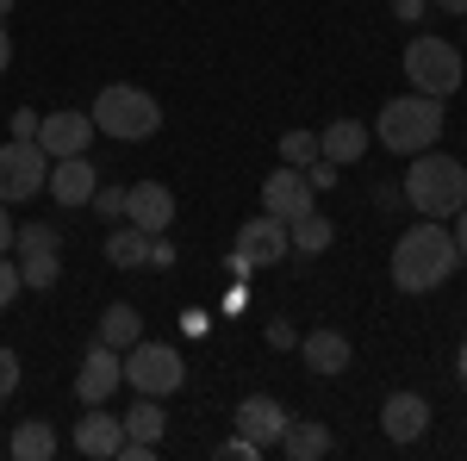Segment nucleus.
<instances>
[{"mask_svg": "<svg viewBox=\"0 0 467 461\" xmlns=\"http://www.w3.org/2000/svg\"><path fill=\"white\" fill-rule=\"evenodd\" d=\"M455 268H462V249H455V231L442 218H418L411 231H399V244H393L399 293H436Z\"/></svg>", "mask_w": 467, "mask_h": 461, "instance_id": "obj_1", "label": "nucleus"}, {"mask_svg": "<svg viewBox=\"0 0 467 461\" xmlns=\"http://www.w3.org/2000/svg\"><path fill=\"white\" fill-rule=\"evenodd\" d=\"M467 200V162L442 156V150H418L405 169V206L418 218H455Z\"/></svg>", "mask_w": 467, "mask_h": 461, "instance_id": "obj_2", "label": "nucleus"}, {"mask_svg": "<svg viewBox=\"0 0 467 461\" xmlns=\"http://www.w3.org/2000/svg\"><path fill=\"white\" fill-rule=\"evenodd\" d=\"M94 131L100 138H119V143H144L162 131V100L150 94V88H131V81H107L100 94H94Z\"/></svg>", "mask_w": 467, "mask_h": 461, "instance_id": "obj_3", "label": "nucleus"}, {"mask_svg": "<svg viewBox=\"0 0 467 461\" xmlns=\"http://www.w3.org/2000/svg\"><path fill=\"white\" fill-rule=\"evenodd\" d=\"M436 138H442V100H431V94H399L374 119V143H387L393 156L436 150Z\"/></svg>", "mask_w": 467, "mask_h": 461, "instance_id": "obj_4", "label": "nucleus"}, {"mask_svg": "<svg viewBox=\"0 0 467 461\" xmlns=\"http://www.w3.org/2000/svg\"><path fill=\"white\" fill-rule=\"evenodd\" d=\"M405 81H411V94H431V100H449V94H462V50L449 44V37H436V32H418L411 44H405Z\"/></svg>", "mask_w": 467, "mask_h": 461, "instance_id": "obj_5", "label": "nucleus"}, {"mask_svg": "<svg viewBox=\"0 0 467 461\" xmlns=\"http://www.w3.org/2000/svg\"><path fill=\"white\" fill-rule=\"evenodd\" d=\"M125 387L150 393V399H169V393L187 387V361H181V350H169V343L138 337V343L125 350Z\"/></svg>", "mask_w": 467, "mask_h": 461, "instance_id": "obj_6", "label": "nucleus"}, {"mask_svg": "<svg viewBox=\"0 0 467 461\" xmlns=\"http://www.w3.org/2000/svg\"><path fill=\"white\" fill-rule=\"evenodd\" d=\"M44 181H50V156H44V143H19V138L0 143V200H6V206L37 200Z\"/></svg>", "mask_w": 467, "mask_h": 461, "instance_id": "obj_7", "label": "nucleus"}, {"mask_svg": "<svg viewBox=\"0 0 467 461\" xmlns=\"http://www.w3.org/2000/svg\"><path fill=\"white\" fill-rule=\"evenodd\" d=\"M119 387H125V355L94 337V350L81 355V368H75V399L81 405H107Z\"/></svg>", "mask_w": 467, "mask_h": 461, "instance_id": "obj_8", "label": "nucleus"}, {"mask_svg": "<svg viewBox=\"0 0 467 461\" xmlns=\"http://www.w3.org/2000/svg\"><path fill=\"white\" fill-rule=\"evenodd\" d=\"M37 143H44V156L57 162V156H88V143H94V119L88 112H44V125H37Z\"/></svg>", "mask_w": 467, "mask_h": 461, "instance_id": "obj_9", "label": "nucleus"}, {"mask_svg": "<svg viewBox=\"0 0 467 461\" xmlns=\"http://www.w3.org/2000/svg\"><path fill=\"white\" fill-rule=\"evenodd\" d=\"M318 206V187L306 181V169H275V175L262 181V213H275V218H299V213H312Z\"/></svg>", "mask_w": 467, "mask_h": 461, "instance_id": "obj_10", "label": "nucleus"}, {"mask_svg": "<svg viewBox=\"0 0 467 461\" xmlns=\"http://www.w3.org/2000/svg\"><path fill=\"white\" fill-rule=\"evenodd\" d=\"M119 443H125V418L107 412V405H88L75 418V449L88 461H119Z\"/></svg>", "mask_w": 467, "mask_h": 461, "instance_id": "obj_11", "label": "nucleus"}, {"mask_svg": "<svg viewBox=\"0 0 467 461\" xmlns=\"http://www.w3.org/2000/svg\"><path fill=\"white\" fill-rule=\"evenodd\" d=\"M237 249L250 256V268H275L281 256H293V244H287V218H275V213L244 218V231H237Z\"/></svg>", "mask_w": 467, "mask_h": 461, "instance_id": "obj_12", "label": "nucleus"}, {"mask_svg": "<svg viewBox=\"0 0 467 461\" xmlns=\"http://www.w3.org/2000/svg\"><path fill=\"white\" fill-rule=\"evenodd\" d=\"M125 218L138 225V231H169L175 225V187H162V181H131V194H125Z\"/></svg>", "mask_w": 467, "mask_h": 461, "instance_id": "obj_13", "label": "nucleus"}, {"mask_svg": "<svg viewBox=\"0 0 467 461\" xmlns=\"http://www.w3.org/2000/svg\"><path fill=\"white\" fill-rule=\"evenodd\" d=\"M44 187H50V200H57V206H69V213H75V206H88V200H94V187H100V169H94L88 156H57Z\"/></svg>", "mask_w": 467, "mask_h": 461, "instance_id": "obj_14", "label": "nucleus"}, {"mask_svg": "<svg viewBox=\"0 0 467 461\" xmlns=\"http://www.w3.org/2000/svg\"><path fill=\"white\" fill-rule=\"evenodd\" d=\"M299 361H306L312 374L330 381V374H343V368L356 361V350H349V337H343L337 324H318V330H306V337H299Z\"/></svg>", "mask_w": 467, "mask_h": 461, "instance_id": "obj_15", "label": "nucleus"}, {"mask_svg": "<svg viewBox=\"0 0 467 461\" xmlns=\"http://www.w3.org/2000/svg\"><path fill=\"white\" fill-rule=\"evenodd\" d=\"M380 430H387L393 443H418V436L431 430V399H424V393H393V399L380 405Z\"/></svg>", "mask_w": 467, "mask_h": 461, "instance_id": "obj_16", "label": "nucleus"}, {"mask_svg": "<svg viewBox=\"0 0 467 461\" xmlns=\"http://www.w3.org/2000/svg\"><path fill=\"white\" fill-rule=\"evenodd\" d=\"M237 430L255 436L262 449H275V443H281V430H287V405H281V399H268V393H250V399L237 405Z\"/></svg>", "mask_w": 467, "mask_h": 461, "instance_id": "obj_17", "label": "nucleus"}, {"mask_svg": "<svg viewBox=\"0 0 467 461\" xmlns=\"http://www.w3.org/2000/svg\"><path fill=\"white\" fill-rule=\"evenodd\" d=\"M374 143V131L361 125V119H330L318 131V156L324 162H337V169H349V162H361V150Z\"/></svg>", "mask_w": 467, "mask_h": 461, "instance_id": "obj_18", "label": "nucleus"}, {"mask_svg": "<svg viewBox=\"0 0 467 461\" xmlns=\"http://www.w3.org/2000/svg\"><path fill=\"white\" fill-rule=\"evenodd\" d=\"M275 449L287 461H324L337 449V436H330V424H318V418H287V430H281Z\"/></svg>", "mask_w": 467, "mask_h": 461, "instance_id": "obj_19", "label": "nucleus"}, {"mask_svg": "<svg viewBox=\"0 0 467 461\" xmlns=\"http://www.w3.org/2000/svg\"><path fill=\"white\" fill-rule=\"evenodd\" d=\"M57 449H63V436H57L50 418H26V424L6 436V456H13V461H50Z\"/></svg>", "mask_w": 467, "mask_h": 461, "instance_id": "obj_20", "label": "nucleus"}, {"mask_svg": "<svg viewBox=\"0 0 467 461\" xmlns=\"http://www.w3.org/2000/svg\"><path fill=\"white\" fill-rule=\"evenodd\" d=\"M107 262L112 268H150V231H138L131 218H119L107 231Z\"/></svg>", "mask_w": 467, "mask_h": 461, "instance_id": "obj_21", "label": "nucleus"}, {"mask_svg": "<svg viewBox=\"0 0 467 461\" xmlns=\"http://www.w3.org/2000/svg\"><path fill=\"white\" fill-rule=\"evenodd\" d=\"M138 337H144V319H138V306H131V299H112L107 312H100V343L125 355L131 343H138Z\"/></svg>", "mask_w": 467, "mask_h": 461, "instance_id": "obj_22", "label": "nucleus"}, {"mask_svg": "<svg viewBox=\"0 0 467 461\" xmlns=\"http://www.w3.org/2000/svg\"><path fill=\"white\" fill-rule=\"evenodd\" d=\"M162 430H169V412H162V399H150V393H138V405L125 412V443H162Z\"/></svg>", "mask_w": 467, "mask_h": 461, "instance_id": "obj_23", "label": "nucleus"}, {"mask_svg": "<svg viewBox=\"0 0 467 461\" xmlns=\"http://www.w3.org/2000/svg\"><path fill=\"white\" fill-rule=\"evenodd\" d=\"M287 244L299 249V256H324V249L337 244V225H330V218H318V206H312V213L287 218Z\"/></svg>", "mask_w": 467, "mask_h": 461, "instance_id": "obj_24", "label": "nucleus"}, {"mask_svg": "<svg viewBox=\"0 0 467 461\" xmlns=\"http://www.w3.org/2000/svg\"><path fill=\"white\" fill-rule=\"evenodd\" d=\"M26 256H63V237H57V225H44V218H26V225L13 231V262H26Z\"/></svg>", "mask_w": 467, "mask_h": 461, "instance_id": "obj_25", "label": "nucleus"}, {"mask_svg": "<svg viewBox=\"0 0 467 461\" xmlns=\"http://www.w3.org/2000/svg\"><path fill=\"white\" fill-rule=\"evenodd\" d=\"M19 281L32 287V293H50V287L63 281V256H26L19 262Z\"/></svg>", "mask_w": 467, "mask_h": 461, "instance_id": "obj_26", "label": "nucleus"}, {"mask_svg": "<svg viewBox=\"0 0 467 461\" xmlns=\"http://www.w3.org/2000/svg\"><path fill=\"white\" fill-rule=\"evenodd\" d=\"M312 156H318V131H287V138H281V162L306 169Z\"/></svg>", "mask_w": 467, "mask_h": 461, "instance_id": "obj_27", "label": "nucleus"}, {"mask_svg": "<svg viewBox=\"0 0 467 461\" xmlns=\"http://www.w3.org/2000/svg\"><path fill=\"white\" fill-rule=\"evenodd\" d=\"M37 125H44V112L19 107V112H13V119H6V138H19V143H37Z\"/></svg>", "mask_w": 467, "mask_h": 461, "instance_id": "obj_28", "label": "nucleus"}, {"mask_svg": "<svg viewBox=\"0 0 467 461\" xmlns=\"http://www.w3.org/2000/svg\"><path fill=\"white\" fill-rule=\"evenodd\" d=\"M19 293H26V281H19V262H13V256H0V312H6Z\"/></svg>", "mask_w": 467, "mask_h": 461, "instance_id": "obj_29", "label": "nucleus"}, {"mask_svg": "<svg viewBox=\"0 0 467 461\" xmlns=\"http://www.w3.org/2000/svg\"><path fill=\"white\" fill-rule=\"evenodd\" d=\"M125 194H131V187H94V206H100V218H112V225H119V218H125Z\"/></svg>", "mask_w": 467, "mask_h": 461, "instance_id": "obj_30", "label": "nucleus"}, {"mask_svg": "<svg viewBox=\"0 0 467 461\" xmlns=\"http://www.w3.org/2000/svg\"><path fill=\"white\" fill-rule=\"evenodd\" d=\"M218 456H224V461H262V443H255V436H244V430H237V436H231V443H224V449H218Z\"/></svg>", "mask_w": 467, "mask_h": 461, "instance_id": "obj_31", "label": "nucleus"}, {"mask_svg": "<svg viewBox=\"0 0 467 461\" xmlns=\"http://www.w3.org/2000/svg\"><path fill=\"white\" fill-rule=\"evenodd\" d=\"M19 368H26L19 355H13V350H0V399H13V393H19Z\"/></svg>", "mask_w": 467, "mask_h": 461, "instance_id": "obj_32", "label": "nucleus"}, {"mask_svg": "<svg viewBox=\"0 0 467 461\" xmlns=\"http://www.w3.org/2000/svg\"><path fill=\"white\" fill-rule=\"evenodd\" d=\"M262 337H268V350H299V330H293L287 319H268V330H262Z\"/></svg>", "mask_w": 467, "mask_h": 461, "instance_id": "obj_33", "label": "nucleus"}, {"mask_svg": "<svg viewBox=\"0 0 467 461\" xmlns=\"http://www.w3.org/2000/svg\"><path fill=\"white\" fill-rule=\"evenodd\" d=\"M306 181H312V187H337V162H324V156H312V162H306Z\"/></svg>", "mask_w": 467, "mask_h": 461, "instance_id": "obj_34", "label": "nucleus"}, {"mask_svg": "<svg viewBox=\"0 0 467 461\" xmlns=\"http://www.w3.org/2000/svg\"><path fill=\"white\" fill-rule=\"evenodd\" d=\"M175 262V244H169V231H156L150 237V268H169Z\"/></svg>", "mask_w": 467, "mask_h": 461, "instance_id": "obj_35", "label": "nucleus"}, {"mask_svg": "<svg viewBox=\"0 0 467 461\" xmlns=\"http://www.w3.org/2000/svg\"><path fill=\"white\" fill-rule=\"evenodd\" d=\"M206 324H213L206 306H187V312H181V330H187V337H206Z\"/></svg>", "mask_w": 467, "mask_h": 461, "instance_id": "obj_36", "label": "nucleus"}, {"mask_svg": "<svg viewBox=\"0 0 467 461\" xmlns=\"http://www.w3.org/2000/svg\"><path fill=\"white\" fill-rule=\"evenodd\" d=\"M224 275H231V281H250V275H255L250 256H244V249H231V256H224Z\"/></svg>", "mask_w": 467, "mask_h": 461, "instance_id": "obj_37", "label": "nucleus"}, {"mask_svg": "<svg viewBox=\"0 0 467 461\" xmlns=\"http://www.w3.org/2000/svg\"><path fill=\"white\" fill-rule=\"evenodd\" d=\"M431 0H393V19H424Z\"/></svg>", "mask_w": 467, "mask_h": 461, "instance_id": "obj_38", "label": "nucleus"}, {"mask_svg": "<svg viewBox=\"0 0 467 461\" xmlns=\"http://www.w3.org/2000/svg\"><path fill=\"white\" fill-rule=\"evenodd\" d=\"M13 231H19V225L6 218V200H0V256H13Z\"/></svg>", "mask_w": 467, "mask_h": 461, "instance_id": "obj_39", "label": "nucleus"}, {"mask_svg": "<svg viewBox=\"0 0 467 461\" xmlns=\"http://www.w3.org/2000/svg\"><path fill=\"white\" fill-rule=\"evenodd\" d=\"M455 249H462V262H467V200H462V213H455Z\"/></svg>", "mask_w": 467, "mask_h": 461, "instance_id": "obj_40", "label": "nucleus"}, {"mask_svg": "<svg viewBox=\"0 0 467 461\" xmlns=\"http://www.w3.org/2000/svg\"><path fill=\"white\" fill-rule=\"evenodd\" d=\"M13 69V37H6V26H0V75Z\"/></svg>", "mask_w": 467, "mask_h": 461, "instance_id": "obj_41", "label": "nucleus"}, {"mask_svg": "<svg viewBox=\"0 0 467 461\" xmlns=\"http://www.w3.org/2000/svg\"><path fill=\"white\" fill-rule=\"evenodd\" d=\"M431 6H442V13H462V19H467V0H431Z\"/></svg>", "mask_w": 467, "mask_h": 461, "instance_id": "obj_42", "label": "nucleus"}, {"mask_svg": "<svg viewBox=\"0 0 467 461\" xmlns=\"http://www.w3.org/2000/svg\"><path fill=\"white\" fill-rule=\"evenodd\" d=\"M455 374H462V387H467V343L455 350Z\"/></svg>", "mask_w": 467, "mask_h": 461, "instance_id": "obj_43", "label": "nucleus"}, {"mask_svg": "<svg viewBox=\"0 0 467 461\" xmlns=\"http://www.w3.org/2000/svg\"><path fill=\"white\" fill-rule=\"evenodd\" d=\"M6 13H13V0H0V26H6Z\"/></svg>", "mask_w": 467, "mask_h": 461, "instance_id": "obj_44", "label": "nucleus"}]
</instances>
